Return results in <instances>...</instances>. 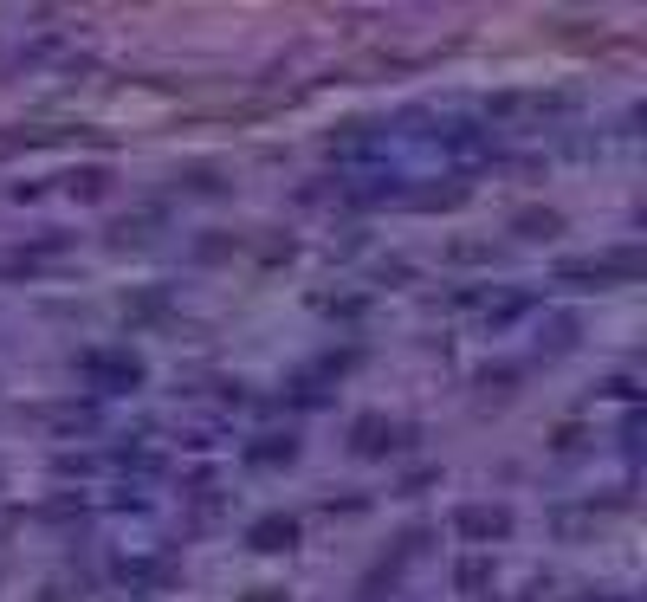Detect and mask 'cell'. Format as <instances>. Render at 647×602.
Instances as JSON below:
<instances>
[{"instance_id": "cell-1", "label": "cell", "mask_w": 647, "mask_h": 602, "mask_svg": "<svg viewBox=\"0 0 647 602\" xmlns=\"http://www.w3.org/2000/svg\"><path fill=\"white\" fill-rule=\"evenodd\" d=\"M78 376L91 382V389H104V395H123V389H143V357L136 350H117V344H98V350H78Z\"/></svg>"}, {"instance_id": "cell-2", "label": "cell", "mask_w": 647, "mask_h": 602, "mask_svg": "<svg viewBox=\"0 0 647 602\" xmlns=\"http://www.w3.org/2000/svg\"><path fill=\"white\" fill-rule=\"evenodd\" d=\"M635 272H641V253H635V246H615V253H602V259H563V266H557V285H583V292H602V285L635 279Z\"/></svg>"}, {"instance_id": "cell-3", "label": "cell", "mask_w": 647, "mask_h": 602, "mask_svg": "<svg viewBox=\"0 0 647 602\" xmlns=\"http://www.w3.org/2000/svg\"><path fill=\"white\" fill-rule=\"evenodd\" d=\"M408 441H415V428H402V421H389V415H356L350 421V454L356 460H389V454H402Z\"/></svg>"}, {"instance_id": "cell-4", "label": "cell", "mask_w": 647, "mask_h": 602, "mask_svg": "<svg viewBox=\"0 0 647 602\" xmlns=\"http://www.w3.org/2000/svg\"><path fill=\"white\" fill-rule=\"evenodd\" d=\"M434 149H440V156H453V162H466V169L499 156V143H492L486 123H440V130H434Z\"/></svg>"}, {"instance_id": "cell-5", "label": "cell", "mask_w": 647, "mask_h": 602, "mask_svg": "<svg viewBox=\"0 0 647 602\" xmlns=\"http://www.w3.org/2000/svg\"><path fill=\"white\" fill-rule=\"evenodd\" d=\"M453 531H460L466 544H505L518 531V518L505 512V505H460V512H453Z\"/></svg>"}, {"instance_id": "cell-6", "label": "cell", "mask_w": 647, "mask_h": 602, "mask_svg": "<svg viewBox=\"0 0 647 602\" xmlns=\"http://www.w3.org/2000/svg\"><path fill=\"white\" fill-rule=\"evenodd\" d=\"M246 544H253V551H292L298 544V518L292 512H266V518H253V525H246Z\"/></svg>"}, {"instance_id": "cell-7", "label": "cell", "mask_w": 647, "mask_h": 602, "mask_svg": "<svg viewBox=\"0 0 647 602\" xmlns=\"http://www.w3.org/2000/svg\"><path fill=\"white\" fill-rule=\"evenodd\" d=\"M246 467H292L298 460V434H259V441L240 447Z\"/></svg>"}, {"instance_id": "cell-8", "label": "cell", "mask_w": 647, "mask_h": 602, "mask_svg": "<svg viewBox=\"0 0 647 602\" xmlns=\"http://www.w3.org/2000/svg\"><path fill=\"white\" fill-rule=\"evenodd\" d=\"M376 149H382V130H376V123H363V117L330 130V156H376Z\"/></svg>"}, {"instance_id": "cell-9", "label": "cell", "mask_w": 647, "mask_h": 602, "mask_svg": "<svg viewBox=\"0 0 647 602\" xmlns=\"http://www.w3.org/2000/svg\"><path fill=\"white\" fill-rule=\"evenodd\" d=\"M512 234H525V240H557V234H563V214H557V208H525V214H512Z\"/></svg>"}, {"instance_id": "cell-10", "label": "cell", "mask_w": 647, "mask_h": 602, "mask_svg": "<svg viewBox=\"0 0 647 602\" xmlns=\"http://www.w3.org/2000/svg\"><path fill=\"white\" fill-rule=\"evenodd\" d=\"M453 583H460L466 596H473V590H486V583H492V557H466V564L453 570Z\"/></svg>"}, {"instance_id": "cell-11", "label": "cell", "mask_w": 647, "mask_h": 602, "mask_svg": "<svg viewBox=\"0 0 647 602\" xmlns=\"http://www.w3.org/2000/svg\"><path fill=\"white\" fill-rule=\"evenodd\" d=\"M65 182H72V195H85V201H98L104 188H110V169H72L65 175Z\"/></svg>"}, {"instance_id": "cell-12", "label": "cell", "mask_w": 647, "mask_h": 602, "mask_svg": "<svg viewBox=\"0 0 647 602\" xmlns=\"http://www.w3.org/2000/svg\"><path fill=\"white\" fill-rule=\"evenodd\" d=\"M518 311H531V298H525V292L499 298V305H486V324H492V331H499V324H512V318H518Z\"/></svg>"}, {"instance_id": "cell-13", "label": "cell", "mask_w": 647, "mask_h": 602, "mask_svg": "<svg viewBox=\"0 0 647 602\" xmlns=\"http://www.w3.org/2000/svg\"><path fill=\"white\" fill-rule=\"evenodd\" d=\"M512 382H518V369H512V363H499V369H479V389H486V395H512Z\"/></svg>"}, {"instance_id": "cell-14", "label": "cell", "mask_w": 647, "mask_h": 602, "mask_svg": "<svg viewBox=\"0 0 647 602\" xmlns=\"http://www.w3.org/2000/svg\"><path fill=\"white\" fill-rule=\"evenodd\" d=\"M292 402H298V408H324L330 389H318V382H292Z\"/></svg>"}, {"instance_id": "cell-15", "label": "cell", "mask_w": 647, "mask_h": 602, "mask_svg": "<svg viewBox=\"0 0 647 602\" xmlns=\"http://www.w3.org/2000/svg\"><path fill=\"white\" fill-rule=\"evenodd\" d=\"M576 344V318H550V350H570Z\"/></svg>"}, {"instance_id": "cell-16", "label": "cell", "mask_w": 647, "mask_h": 602, "mask_svg": "<svg viewBox=\"0 0 647 602\" xmlns=\"http://www.w3.org/2000/svg\"><path fill=\"white\" fill-rule=\"evenodd\" d=\"M583 447V428H557V454H576Z\"/></svg>"}, {"instance_id": "cell-17", "label": "cell", "mask_w": 647, "mask_h": 602, "mask_svg": "<svg viewBox=\"0 0 647 602\" xmlns=\"http://www.w3.org/2000/svg\"><path fill=\"white\" fill-rule=\"evenodd\" d=\"M246 602H279V590H253V596H246Z\"/></svg>"}]
</instances>
